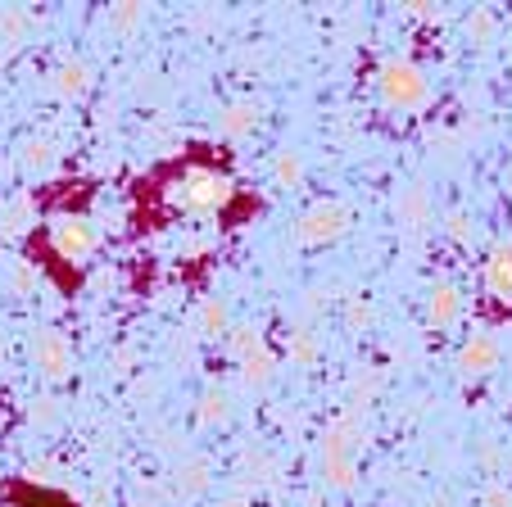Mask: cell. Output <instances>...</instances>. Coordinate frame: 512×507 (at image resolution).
I'll list each match as a JSON object with an SVG mask.
<instances>
[{"label": "cell", "instance_id": "cell-14", "mask_svg": "<svg viewBox=\"0 0 512 507\" xmlns=\"http://www.w3.org/2000/svg\"><path fill=\"white\" fill-rule=\"evenodd\" d=\"M458 313H463V299H458V290L449 286V281H440V286L426 295V322H431L435 331H449V326L458 322Z\"/></svg>", "mask_w": 512, "mask_h": 507}, {"label": "cell", "instance_id": "cell-5", "mask_svg": "<svg viewBox=\"0 0 512 507\" xmlns=\"http://www.w3.org/2000/svg\"><path fill=\"white\" fill-rule=\"evenodd\" d=\"M32 363H37V372L46 381H68L73 376V340L64 331H55V326L37 331L32 335Z\"/></svg>", "mask_w": 512, "mask_h": 507}, {"label": "cell", "instance_id": "cell-23", "mask_svg": "<svg viewBox=\"0 0 512 507\" xmlns=\"http://www.w3.org/2000/svg\"><path fill=\"white\" fill-rule=\"evenodd\" d=\"M241 367V385L245 390H263V385L272 381V367H277V358L268 354V349H259V354H250L245 363H236Z\"/></svg>", "mask_w": 512, "mask_h": 507}, {"label": "cell", "instance_id": "cell-28", "mask_svg": "<svg viewBox=\"0 0 512 507\" xmlns=\"http://www.w3.org/2000/svg\"><path fill=\"white\" fill-rule=\"evenodd\" d=\"M37 263H32V259H14V268H10V290H14V295H32V290H37Z\"/></svg>", "mask_w": 512, "mask_h": 507}, {"label": "cell", "instance_id": "cell-18", "mask_svg": "<svg viewBox=\"0 0 512 507\" xmlns=\"http://www.w3.org/2000/svg\"><path fill=\"white\" fill-rule=\"evenodd\" d=\"M195 417H200V426H227V421H232V399H227V390L209 385V390L200 394V403H195Z\"/></svg>", "mask_w": 512, "mask_h": 507}, {"label": "cell", "instance_id": "cell-10", "mask_svg": "<svg viewBox=\"0 0 512 507\" xmlns=\"http://www.w3.org/2000/svg\"><path fill=\"white\" fill-rule=\"evenodd\" d=\"M395 218L408 231H422L431 222V195H426V186H404L395 195Z\"/></svg>", "mask_w": 512, "mask_h": 507}, {"label": "cell", "instance_id": "cell-8", "mask_svg": "<svg viewBox=\"0 0 512 507\" xmlns=\"http://www.w3.org/2000/svg\"><path fill=\"white\" fill-rule=\"evenodd\" d=\"M209 485H213V462L204 458V453H191V458H182L173 467V498H177V503L200 498Z\"/></svg>", "mask_w": 512, "mask_h": 507}, {"label": "cell", "instance_id": "cell-11", "mask_svg": "<svg viewBox=\"0 0 512 507\" xmlns=\"http://www.w3.org/2000/svg\"><path fill=\"white\" fill-rule=\"evenodd\" d=\"M232 331V313H227L223 299H200V308H195L191 317V335L195 340H218V335Z\"/></svg>", "mask_w": 512, "mask_h": 507}, {"label": "cell", "instance_id": "cell-34", "mask_svg": "<svg viewBox=\"0 0 512 507\" xmlns=\"http://www.w3.org/2000/svg\"><path fill=\"white\" fill-rule=\"evenodd\" d=\"M218 507H254V498H250V489H232V494L218 498Z\"/></svg>", "mask_w": 512, "mask_h": 507}, {"label": "cell", "instance_id": "cell-16", "mask_svg": "<svg viewBox=\"0 0 512 507\" xmlns=\"http://www.w3.org/2000/svg\"><path fill=\"white\" fill-rule=\"evenodd\" d=\"M241 471H245V480H241V489H250V485H277L281 480V471H277V462L268 458V453L259 449V444H245L241 449Z\"/></svg>", "mask_w": 512, "mask_h": 507}, {"label": "cell", "instance_id": "cell-32", "mask_svg": "<svg viewBox=\"0 0 512 507\" xmlns=\"http://www.w3.org/2000/svg\"><path fill=\"white\" fill-rule=\"evenodd\" d=\"M32 421H37V426H55V421H59V403L50 399V394H46V399H37V403H32Z\"/></svg>", "mask_w": 512, "mask_h": 507}, {"label": "cell", "instance_id": "cell-12", "mask_svg": "<svg viewBox=\"0 0 512 507\" xmlns=\"http://www.w3.org/2000/svg\"><path fill=\"white\" fill-rule=\"evenodd\" d=\"M32 227H37V200H32L28 191L10 195V200H5V209H0V231L19 240V236H28Z\"/></svg>", "mask_w": 512, "mask_h": 507}, {"label": "cell", "instance_id": "cell-30", "mask_svg": "<svg viewBox=\"0 0 512 507\" xmlns=\"http://www.w3.org/2000/svg\"><path fill=\"white\" fill-rule=\"evenodd\" d=\"M168 358H173V363H191L195 358V335L191 331H173V340H168Z\"/></svg>", "mask_w": 512, "mask_h": 507}, {"label": "cell", "instance_id": "cell-35", "mask_svg": "<svg viewBox=\"0 0 512 507\" xmlns=\"http://www.w3.org/2000/svg\"><path fill=\"white\" fill-rule=\"evenodd\" d=\"M481 467H490V471H494V467H499V449H494V444H490V440H485V444H481Z\"/></svg>", "mask_w": 512, "mask_h": 507}, {"label": "cell", "instance_id": "cell-20", "mask_svg": "<svg viewBox=\"0 0 512 507\" xmlns=\"http://www.w3.org/2000/svg\"><path fill=\"white\" fill-rule=\"evenodd\" d=\"M32 37V14L28 10H0V46L19 50Z\"/></svg>", "mask_w": 512, "mask_h": 507}, {"label": "cell", "instance_id": "cell-9", "mask_svg": "<svg viewBox=\"0 0 512 507\" xmlns=\"http://www.w3.org/2000/svg\"><path fill=\"white\" fill-rule=\"evenodd\" d=\"M485 290L503 304H512V245H494L485 254Z\"/></svg>", "mask_w": 512, "mask_h": 507}, {"label": "cell", "instance_id": "cell-19", "mask_svg": "<svg viewBox=\"0 0 512 507\" xmlns=\"http://www.w3.org/2000/svg\"><path fill=\"white\" fill-rule=\"evenodd\" d=\"M223 340H227V354H232L236 363H245V358H250V354H259V349H268V345H263V331H259V326H250V322L232 326V331H227Z\"/></svg>", "mask_w": 512, "mask_h": 507}, {"label": "cell", "instance_id": "cell-6", "mask_svg": "<svg viewBox=\"0 0 512 507\" xmlns=\"http://www.w3.org/2000/svg\"><path fill=\"white\" fill-rule=\"evenodd\" d=\"M494 367H499V335L494 331L467 335L463 349H458V376L463 381H485Z\"/></svg>", "mask_w": 512, "mask_h": 507}, {"label": "cell", "instance_id": "cell-29", "mask_svg": "<svg viewBox=\"0 0 512 507\" xmlns=\"http://www.w3.org/2000/svg\"><path fill=\"white\" fill-rule=\"evenodd\" d=\"M445 231H449V240H458V245H472V236H476L472 218H467L463 209H449L445 213Z\"/></svg>", "mask_w": 512, "mask_h": 507}, {"label": "cell", "instance_id": "cell-22", "mask_svg": "<svg viewBox=\"0 0 512 507\" xmlns=\"http://www.w3.org/2000/svg\"><path fill=\"white\" fill-rule=\"evenodd\" d=\"M286 354H290V363L300 367V372H309V367H318V335L313 331H290L286 335Z\"/></svg>", "mask_w": 512, "mask_h": 507}, {"label": "cell", "instance_id": "cell-24", "mask_svg": "<svg viewBox=\"0 0 512 507\" xmlns=\"http://www.w3.org/2000/svg\"><path fill=\"white\" fill-rule=\"evenodd\" d=\"M377 390H381V372L377 367H358V376H354V385H349V408H358V412H368L372 408V399H377Z\"/></svg>", "mask_w": 512, "mask_h": 507}, {"label": "cell", "instance_id": "cell-13", "mask_svg": "<svg viewBox=\"0 0 512 507\" xmlns=\"http://www.w3.org/2000/svg\"><path fill=\"white\" fill-rule=\"evenodd\" d=\"M50 87H55V96H64V100L91 96V68L82 64V59H64V64L50 73Z\"/></svg>", "mask_w": 512, "mask_h": 507}, {"label": "cell", "instance_id": "cell-27", "mask_svg": "<svg viewBox=\"0 0 512 507\" xmlns=\"http://www.w3.org/2000/svg\"><path fill=\"white\" fill-rule=\"evenodd\" d=\"M494 32H499V19H494L490 10H472V19H467V41H472V46H490Z\"/></svg>", "mask_w": 512, "mask_h": 507}, {"label": "cell", "instance_id": "cell-2", "mask_svg": "<svg viewBox=\"0 0 512 507\" xmlns=\"http://www.w3.org/2000/svg\"><path fill=\"white\" fill-rule=\"evenodd\" d=\"M377 91L390 109H399V114L426 109V100H431V82H426V73L417 64H408V59H386V64H381Z\"/></svg>", "mask_w": 512, "mask_h": 507}, {"label": "cell", "instance_id": "cell-25", "mask_svg": "<svg viewBox=\"0 0 512 507\" xmlns=\"http://www.w3.org/2000/svg\"><path fill=\"white\" fill-rule=\"evenodd\" d=\"M372 322H377V308H372V299L368 295H354L345 304V326L354 335H363V331H372Z\"/></svg>", "mask_w": 512, "mask_h": 507}, {"label": "cell", "instance_id": "cell-21", "mask_svg": "<svg viewBox=\"0 0 512 507\" xmlns=\"http://www.w3.org/2000/svg\"><path fill=\"white\" fill-rule=\"evenodd\" d=\"M304 173H309V168H304V154L300 150H281L277 163H272V182H277L281 191H295V186L304 182Z\"/></svg>", "mask_w": 512, "mask_h": 507}, {"label": "cell", "instance_id": "cell-3", "mask_svg": "<svg viewBox=\"0 0 512 507\" xmlns=\"http://www.w3.org/2000/svg\"><path fill=\"white\" fill-rule=\"evenodd\" d=\"M50 249H55L64 263H87L100 249V227L82 213H64V218L50 222Z\"/></svg>", "mask_w": 512, "mask_h": 507}, {"label": "cell", "instance_id": "cell-31", "mask_svg": "<svg viewBox=\"0 0 512 507\" xmlns=\"http://www.w3.org/2000/svg\"><path fill=\"white\" fill-rule=\"evenodd\" d=\"M481 503L485 507H512V489L503 485V480H490V485H485V494H481Z\"/></svg>", "mask_w": 512, "mask_h": 507}, {"label": "cell", "instance_id": "cell-7", "mask_svg": "<svg viewBox=\"0 0 512 507\" xmlns=\"http://www.w3.org/2000/svg\"><path fill=\"white\" fill-rule=\"evenodd\" d=\"M322 480H327L331 489H340V494H349V489L358 485V449L322 435Z\"/></svg>", "mask_w": 512, "mask_h": 507}, {"label": "cell", "instance_id": "cell-36", "mask_svg": "<svg viewBox=\"0 0 512 507\" xmlns=\"http://www.w3.org/2000/svg\"><path fill=\"white\" fill-rule=\"evenodd\" d=\"M87 507H109V498H105V489H96V494H87Z\"/></svg>", "mask_w": 512, "mask_h": 507}, {"label": "cell", "instance_id": "cell-37", "mask_svg": "<svg viewBox=\"0 0 512 507\" xmlns=\"http://www.w3.org/2000/svg\"><path fill=\"white\" fill-rule=\"evenodd\" d=\"M127 507H150V503H127Z\"/></svg>", "mask_w": 512, "mask_h": 507}, {"label": "cell", "instance_id": "cell-4", "mask_svg": "<svg viewBox=\"0 0 512 507\" xmlns=\"http://www.w3.org/2000/svg\"><path fill=\"white\" fill-rule=\"evenodd\" d=\"M345 231H349V209L340 200H318L313 209L300 213V222H295V240L309 249L331 245V240H340Z\"/></svg>", "mask_w": 512, "mask_h": 507}, {"label": "cell", "instance_id": "cell-33", "mask_svg": "<svg viewBox=\"0 0 512 507\" xmlns=\"http://www.w3.org/2000/svg\"><path fill=\"white\" fill-rule=\"evenodd\" d=\"M404 14H413L422 23H440L445 19V5H404Z\"/></svg>", "mask_w": 512, "mask_h": 507}, {"label": "cell", "instance_id": "cell-17", "mask_svg": "<svg viewBox=\"0 0 512 507\" xmlns=\"http://www.w3.org/2000/svg\"><path fill=\"white\" fill-rule=\"evenodd\" d=\"M19 163H23V173H32V177L55 173V163H59L55 141H46V136H28V141L19 145Z\"/></svg>", "mask_w": 512, "mask_h": 507}, {"label": "cell", "instance_id": "cell-15", "mask_svg": "<svg viewBox=\"0 0 512 507\" xmlns=\"http://www.w3.org/2000/svg\"><path fill=\"white\" fill-rule=\"evenodd\" d=\"M259 123H263V109L254 105V100H236V105H227L223 114H218V132L223 136H250V132H259Z\"/></svg>", "mask_w": 512, "mask_h": 507}, {"label": "cell", "instance_id": "cell-38", "mask_svg": "<svg viewBox=\"0 0 512 507\" xmlns=\"http://www.w3.org/2000/svg\"><path fill=\"white\" fill-rule=\"evenodd\" d=\"M0 163H5V154H0Z\"/></svg>", "mask_w": 512, "mask_h": 507}, {"label": "cell", "instance_id": "cell-1", "mask_svg": "<svg viewBox=\"0 0 512 507\" xmlns=\"http://www.w3.org/2000/svg\"><path fill=\"white\" fill-rule=\"evenodd\" d=\"M232 195H236L232 177L213 173V168H186V173L173 182L168 200H173L177 209H186V213H218V209L232 204Z\"/></svg>", "mask_w": 512, "mask_h": 507}, {"label": "cell", "instance_id": "cell-26", "mask_svg": "<svg viewBox=\"0 0 512 507\" xmlns=\"http://www.w3.org/2000/svg\"><path fill=\"white\" fill-rule=\"evenodd\" d=\"M141 23H145V5H109V28H114V32L132 37Z\"/></svg>", "mask_w": 512, "mask_h": 507}]
</instances>
